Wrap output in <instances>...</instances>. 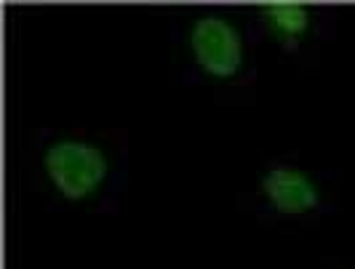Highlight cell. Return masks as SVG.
<instances>
[{
    "instance_id": "1",
    "label": "cell",
    "mask_w": 355,
    "mask_h": 269,
    "mask_svg": "<svg viewBox=\"0 0 355 269\" xmlns=\"http://www.w3.org/2000/svg\"><path fill=\"white\" fill-rule=\"evenodd\" d=\"M40 163L51 189L67 203L91 200L110 176L105 147L80 136H62L49 142Z\"/></svg>"
},
{
    "instance_id": "2",
    "label": "cell",
    "mask_w": 355,
    "mask_h": 269,
    "mask_svg": "<svg viewBox=\"0 0 355 269\" xmlns=\"http://www.w3.org/2000/svg\"><path fill=\"white\" fill-rule=\"evenodd\" d=\"M187 48L196 67L211 80H232L246 64V40L225 14L206 11L187 27Z\"/></svg>"
},
{
    "instance_id": "3",
    "label": "cell",
    "mask_w": 355,
    "mask_h": 269,
    "mask_svg": "<svg viewBox=\"0 0 355 269\" xmlns=\"http://www.w3.org/2000/svg\"><path fill=\"white\" fill-rule=\"evenodd\" d=\"M259 192L272 211L284 216H304L320 205V187L304 168L272 165L259 179Z\"/></svg>"
},
{
    "instance_id": "4",
    "label": "cell",
    "mask_w": 355,
    "mask_h": 269,
    "mask_svg": "<svg viewBox=\"0 0 355 269\" xmlns=\"http://www.w3.org/2000/svg\"><path fill=\"white\" fill-rule=\"evenodd\" d=\"M259 17L267 33L284 46H297L313 27V11L300 0H270L259 6Z\"/></svg>"
}]
</instances>
